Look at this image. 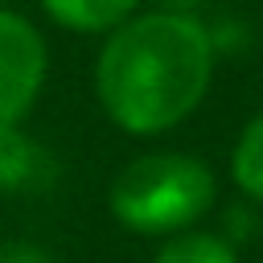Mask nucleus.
Instances as JSON below:
<instances>
[{"label":"nucleus","instance_id":"obj_1","mask_svg":"<svg viewBox=\"0 0 263 263\" xmlns=\"http://www.w3.org/2000/svg\"><path fill=\"white\" fill-rule=\"evenodd\" d=\"M218 58L214 25L201 12L152 4L99 37L90 90L115 132L132 140H160L201 111Z\"/></svg>","mask_w":263,"mask_h":263},{"label":"nucleus","instance_id":"obj_2","mask_svg":"<svg viewBox=\"0 0 263 263\" xmlns=\"http://www.w3.org/2000/svg\"><path fill=\"white\" fill-rule=\"evenodd\" d=\"M218 205V173L205 156L185 148H148L119 164L107 185L111 222L148 242L205 226Z\"/></svg>","mask_w":263,"mask_h":263},{"label":"nucleus","instance_id":"obj_3","mask_svg":"<svg viewBox=\"0 0 263 263\" xmlns=\"http://www.w3.org/2000/svg\"><path fill=\"white\" fill-rule=\"evenodd\" d=\"M49 82V45L33 16L0 8V127L25 123Z\"/></svg>","mask_w":263,"mask_h":263},{"label":"nucleus","instance_id":"obj_4","mask_svg":"<svg viewBox=\"0 0 263 263\" xmlns=\"http://www.w3.org/2000/svg\"><path fill=\"white\" fill-rule=\"evenodd\" d=\"M53 181V156L49 148L25 127H0V197H25Z\"/></svg>","mask_w":263,"mask_h":263},{"label":"nucleus","instance_id":"obj_5","mask_svg":"<svg viewBox=\"0 0 263 263\" xmlns=\"http://www.w3.org/2000/svg\"><path fill=\"white\" fill-rule=\"evenodd\" d=\"M37 8L45 21H53L66 33L107 37L111 29L132 21L140 8H148V0H37Z\"/></svg>","mask_w":263,"mask_h":263},{"label":"nucleus","instance_id":"obj_6","mask_svg":"<svg viewBox=\"0 0 263 263\" xmlns=\"http://www.w3.org/2000/svg\"><path fill=\"white\" fill-rule=\"evenodd\" d=\"M226 177L242 201L263 210V107L238 127L226 156Z\"/></svg>","mask_w":263,"mask_h":263},{"label":"nucleus","instance_id":"obj_7","mask_svg":"<svg viewBox=\"0 0 263 263\" xmlns=\"http://www.w3.org/2000/svg\"><path fill=\"white\" fill-rule=\"evenodd\" d=\"M148 263H242V255H238V242L230 234L197 226V230H185V234L156 242Z\"/></svg>","mask_w":263,"mask_h":263},{"label":"nucleus","instance_id":"obj_8","mask_svg":"<svg viewBox=\"0 0 263 263\" xmlns=\"http://www.w3.org/2000/svg\"><path fill=\"white\" fill-rule=\"evenodd\" d=\"M0 263H53V255L33 238H4L0 242Z\"/></svg>","mask_w":263,"mask_h":263},{"label":"nucleus","instance_id":"obj_9","mask_svg":"<svg viewBox=\"0 0 263 263\" xmlns=\"http://www.w3.org/2000/svg\"><path fill=\"white\" fill-rule=\"evenodd\" d=\"M156 8H173V12H197L201 0H156Z\"/></svg>","mask_w":263,"mask_h":263},{"label":"nucleus","instance_id":"obj_10","mask_svg":"<svg viewBox=\"0 0 263 263\" xmlns=\"http://www.w3.org/2000/svg\"><path fill=\"white\" fill-rule=\"evenodd\" d=\"M259 263H263V259H259Z\"/></svg>","mask_w":263,"mask_h":263}]
</instances>
